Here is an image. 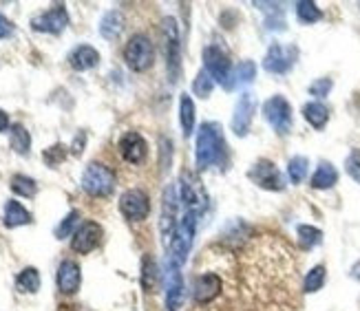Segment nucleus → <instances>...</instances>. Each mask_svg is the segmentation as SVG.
Returning a JSON list of instances; mask_svg holds the SVG:
<instances>
[{"label": "nucleus", "mask_w": 360, "mask_h": 311, "mask_svg": "<svg viewBox=\"0 0 360 311\" xmlns=\"http://www.w3.org/2000/svg\"><path fill=\"white\" fill-rule=\"evenodd\" d=\"M250 179L257 183L259 188L263 190H270V192H281L285 190V181H283V175L279 173V168H276L272 161L268 159H259L252 171H250Z\"/></svg>", "instance_id": "13"}, {"label": "nucleus", "mask_w": 360, "mask_h": 311, "mask_svg": "<svg viewBox=\"0 0 360 311\" xmlns=\"http://www.w3.org/2000/svg\"><path fill=\"white\" fill-rule=\"evenodd\" d=\"M159 146H161V168H166L168 166V157H173V144L166 137H161Z\"/></svg>", "instance_id": "41"}, {"label": "nucleus", "mask_w": 360, "mask_h": 311, "mask_svg": "<svg viewBox=\"0 0 360 311\" xmlns=\"http://www.w3.org/2000/svg\"><path fill=\"white\" fill-rule=\"evenodd\" d=\"M69 64L75 71H89L100 64V53L89 45H80L69 53Z\"/></svg>", "instance_id": "20"}, {"label": "nucleus", "mask_w": 360, "mask_h": 311, "mask_svg": "<svg viewBox=\"0 0 360 311\" xmlns=\"http://www.w3.org/2000/svg\"><path fill=\"white\" fill-rule=\"evenodd\" d=\"M298 243L303 249H312L316 245H321L323 241V232L318 228H312V225H298Z\"/></svg>", "instance_id": "29"}, {"label": "nucleus", "mask_w": 360, "mask_h": 311, "mask_svg": "<svg viewBox=\"0 0 360 311\" xmlns=\"http://www.w3.org/2000/svg\"><path fill=\"white\" fill-rule=\"evenodd\" d=\"M11 190L20 196L31 199V196H36V192H38V183L27 175H13L11 177Z\"/></svg>", "instance_id": "30"}, {"label": "nucleus", "mask_w": 360, "mask_h": 311, "mask_svg": "<svg viewBox=\"0 0 360 311\" xmlns=\"http://www.w3.org/2000/svg\"><path fill=\"white\" fill-rule=\"evenodd\" d=\"M157 280H159L157 263L150 256H144V261H142V287L146 291H153L157 287Z\"/></svg>", "instance_id": "31"}, {"label": "nucleus", "mask_w": 360, "mask_h": 311, "mask_svg": "<svg viewBox=\"0 0 360 311\" xmlns=\"http://www.w3.org/2000/svg\"><path fill=\"white\" fill-rule=\"evenodd\" d=\"M336 181H338L336 168L331 166L329 161H321V164H318V168H316L314 177H312V188H316V190H329V188L336 186Z\"/></svg>", "instance_id": "22"}, {"label": "nucleus", "mask_w": 360, "mask_h": 311, "mask_svg": "<svg viewBox=\"0 0 360 311\" xmlns=\"http://www.w3.org/2000/svg\"><path fill=\"white\" fill-rule=\"evenodd\" d=\"M120 210L129 221H144L150 215V199L140 188H131L120 196Z\"/></svg>", "instance_id": "10"}, {"label": "nucleus", "mask_w": 360, "mask_h": 311, "mask_svg": "<svg viewBox=\"0 0 360 311\" xmlns=\"http://www.w3.org/2000/svg\"><path fill=\"white\" fill-rule=\"evenodd\" d=\"M120 152L129 164H142L146 159V154H148V144H146V139L140 133L131 131L127 135H122Z\"/></svg>", "instance_id": "16"}, {"label": "nucleus", "mask_w": 360, "mask_h": 311, "mask_svg": "<svg viewBox=\"0 0 360 311\" xmlns=\"http://www.w3.org/2000/svg\"><path fill=\"white\" fill-rule=\"evenodd\" d=\"M179 201L184 203L186 212H197V215H201L206 210L208 194H206V188L197 175H192V173L182 175V179H179Z\"/></svg>", "instance_id": "7"}, {"label": "nucleus", "mask_w": 360, "mask_h": 311, "mask_svg": "<svg viewBox=\"0 0 360 311\" xmlns=\"http://www.w3.org/2000/svg\"><path fill=\"white\" fill-rule=\"evenodd\" d=\"M203 71L215 80V84H221L224 89H234V73H232V64L228 60V53L210 45L203 49Z\"/></svg>", "instance_id": "3"}, {"label": "nucleus", "mask_w": 360, "mask_h": 311, "mask_svg": "<svg viewBox=\"0 0 360 311\" xmlns=\"http://www.w3.org/2000/svg\"><path fill=\"white\" fill-rule=\"evenodd\" d=\"M177 210H179V192L177 188L171 186L164 190V196H161V217H159V230H161V241H164V247L168 249L171 247V241L177 232Z\"/></svg>", "instance_id": "6"}, {"label": "nucleus", "mask_w": 360, "mask_h": 311, "mask_svg": "<svg viewBox=\"0 0 360 311\" xmlns=\"http://www.w3.org/2000/svg\"><path fill=\"white\" fill-rule=\"evenodd\" d=\"M78 223H80V212L71 210L69 215L62 219V223L55 228V238H66V236H73L78 230Z\"/></svg>", "instance_id": "35"}, {"label": "nucleus", "mask_w": 360, "mask_h": 311, "mask_svg": "<svg viewBox=\"0 0 360 311\" xmlns=\"http://www.w3.org/2000/svg\"><path fill=\"white\" fill-rule=\"evenodd\" d=\"M82 190L91 196H108L115 190V175L100 161H91L82 173Z\"/></svg>", "instance_id": "4"}, {"label": "nucleus", "mask_w": 360, "mask_h": 311, "mask_svg": "<svg viewBox=\"0 0 360 311\" xmlns=\"http://www.w3.org/2000/svg\"><path fill=\"white\" fill-rule=\"evenodd\" d=\"M197 168L206 171L210 166H219L226 159V137L221 126L215 122H206L201 124V129L197 133Z\"/></svg>", "instance_id": "1"}, {"label": "nucleus", "mask_w": 360, "mask_h": 311, "mask_svg": "<svg viewBox=\"0 0 360 311\" xmlns=\"http://www.w3.org/2000/svg\"><path fill=\"white\" fill-rule=\"evenodd\" d=\"M186 298V285L179 267L168 265V282H166V309L168 311H177L184 305Z\"/></svg>", "instance_id": "18"}, {"label": "nucleus", "mask_w": 360, "mask_h": 311, "mask_svg": "<svg viewBox=\"0 0 360 311\" xmlns=\"http://www.w3.org/2000/svg\"><path fill=\"white\" fill-rule=\"evenodd\" d=\"M308 168H310V161L308 157H292L287 164V177L292 183H301L303 179L308 177Z\"/></svg>", "instance_id": "34"}, {"label": "nucleus", "mask_w": 360, "mask_h": 311, "mask_svg": "<svg viewBox=\"0 0 360 311\" xmlns=\"http://www.w3.org/2000/svg\"><path fill=\"white\" fill-rule=\"evenodd\" d=\"M215 89V80L206 73V71H199V75L192 82V93L199 95V97H208Z\"/></svg>", "instance_id": "37"}, {"label": "nucleus", "mask_w": 360, "mask_h": 311, "mask_svg": "<svg viewBox=\"0 0 360 311\" xmlns=\"http://www.w3.org/2000/svg\"><path fill=\"white\" fill-rule=\"evenodd\" d=\"M303 117L308 120L312 129L321 131V129H325V124L329 120V110L323 102H310V104L303 106Z\"/></svg>", "instance_id": "24"}, {"label": "nucleus", "mask_w": 360, "mask_h": 311, "mask_svg": "<svg viewBox=\"0 0 360 311\" xmlns=\"http://www.w3.org/2000/svg\"><path fill=\"white\" fill-rule=\"evenodd\" d=\"M352 278H356V280H360V261L352 267Z\"/></svg>", "instance_id": "44"}, {"label": "nucleus", "mask_w": 360, "mask_h": 311, "mask_svg": "<svg viewBox=\"0 0 360 311\" xmlns=\"http://www.w3.org/2000/svg\"><path fill=\"white\" fill-rule=\"evenodd\" d=\"M122 29H124V16H122V11H117V9L106 11L104 16H102V20H100V34H102V38L115 40L122 34Z\"/></svg>", "instance_id": "23"}, {"label": "nucleus", "mask_w": 360, "mask_h": 311, "mask_svg": "<svg viewBox=\"0 0 360 311\" xmlns=\"http://www.w3.org/2000/svg\"><path fill=\"white\" fill-rule=\"evenodd\" d=\"M7 129H9V115L0 108V133H5Z\"/></svg>", "instance_id": "43"}, {"label": "nucleus", "mask_w": 360, "mask_h": 311, "mask_svg": "<svg viewBox=\"0 0 360 311\" xmlns=\"http://www.w3.org/2000/svg\"><path fill=\"white\" fill-rule=\"evenodd\" d=\"M296 18L303 24H314L323 18V13L314 3H310V0H301V3H296Z\"/></svg>", "instance_id": "32"}, {"label": "nucleus", "mask_w": 360, "mask_h": 311, "mask_svg": "<svg viewBox=\"0 0 360 311\" xmlns=\"http://www.w3.org/2000/svg\"><path fill=\"white\" fill-rule=\"evenodd\" d=\"M179 120H182L184 137H190L195 131V104H192V97L188 93L179 97Z\"/></svg>", "instance_id": "25"}, {"label": "nucleus", "mask_w": 360, "mask_h": 311, "mask_svg": "<svg viewBox=\"0 0 360 311\" xmlns=\"http://www.w3.org/2000/svg\"><path fill=\"white\" fill-rule=\"evenodd\" d=\"M55 282H58V289L66 296H71L80 289V282H82V272H80V265L75 261H62L58 267V274H55Z\"/></svg>", "instance_id": "19"}, {"label": "nucleus", "mask_w": 360, "mask_h": 311, "mask_svg": "<svg viewBox=\"0 0 360 311\" xmlns=\"http://www.w3.org/2000/svg\"><path fill=\"white\" fill-rule=\"evenodd\" d=\"M102 241V228L95 221H85L71 238V249L78 254H89Z\"/></svg>", "instance_id": "15"}, {"label": "nucleus", "mask_w": 360, "mask_h": 311, "mask_svg": "<svg viewBox=\"0 0 360 311\" xmlns=\"http://www.w3.org/2000/svg\"><path fill=\"white\" fill-rule=\"evenodd\" d=\"M124 60H127V64L133 71H137V73L150 68V64L155 60V49H153V42L148 40V36L144 34L131 36L127 47H124Z\"/></svg>", "instance_id": "5"}, {"label": "nucleus", "mask_w": 360, "mask_h": 311, "mask_svg": "<svg viewBox=\"0 0 360 311\" xmlns=\"http://www.w3.org/2000/svg\"><path fill=\"white\" fill-rule=\"evenodd\" d=\"M29 223H31V212L20 201L9 199L5 203V225L7 228H20V225H29Z\"/></svg>", "instance_id": "21"}, {"label": "nucleus", "mask_w": 360, "mask_h": 311, "mask_svg": "<svg viewBox=\"0 0 360 311\" xmlns=\"http://www.w3.org/2000/svg\"><path fill=\"white\" fill-rule=\"evenodd\" d=\"M296 55H298V51L294 47H283V45H279V42H274V45L266 53L263 68H266L268 73L283 75V73H287V71L294 66Z\"/></svg>", "instance_id": "12"}, {"label": "nucleus", "mask_w": 360, "mask_h": 311, "mask_svg": "<svg viewBox=\"0 0 360 311\" xmlns=\"http://www.w3.org/2000/svg\"><path fill=\"white\" fill-rule=\"evenodd\" d=\"M64 157H66V146H62V144H55V146H51V148H47V150L43 152V159H45L47 166H51V168L60 166V164L64 161Z\"/></svg>", "instance_id": "38"}, {"label": "nucleus", "mask_w": 360, "mask_h": 311, "mask_svg": "<svg viewBox=\"0 0 360 311\" xmlns=\"http://www.w3.org/2000/svg\"><path fill=\"white\" fill-rule=\"evenodd\" d=\"M254 110H257V100L252 93H241L237 106H234V115H232V131L234 135L245 137L250 131V124L254 120Z\"/></svg>", "instance_id": "14"}, {"label": "nucleus", "mask_w": 360, "mask_h": 311, "mask_svg": "<svg viewBox=\"0 0 360 311\" xmlns=\"http://www.w3.org/2000/svg\"><path fill=\"white\" fill-rule=\"evenodd\" d=\"M325 285V267L323 265H316L308 272L305 282H303V291L305 294H316L318 289H323Z\"/></svg>", "instance_id": "33"}, {"label": "nucleus", "mask_w": 360, "mask_h": 311, "mask_svg": "<svg viewBox=\"0 0 360 311\" xmlns=\"http://www.w3.org/2000/svg\"><path fill=\"white\" fill-rule=\"evenodd\" d=\"M69 24V13L64 9V5H53L49 11H43L34 16L31 20V29L40 31V34H53L58 36L66 29Z\"/></svg>", "instance_id": "11"}, {"label": "nucleus", "mask_w": 360, "mask_h": 311, "mask_svg": "<svg viewBox=\"0 0 360 311\" xmlns=\"http://www.w3.org/2000/svg\"><path fill=\"white\" fill-rule=\"evenodd\" d=\"M221 278L217 274H201L195 285H192V298H195L197 305H208L213 303L217 296L221 294Z\"/></svg>", "instance_id": "17"}, {"label": "nucleus", "mask_w": 360, "mask_h": 311, "mask_svg": "<svg viewBox=\"0 0 360 311\" xmlns=\"http://www.w3.org/2000/svg\"><path fill=\"white\" fill-rule=\"evenodd\" d=\"M199 217L201 215H197V212H186L184 219L179 221L177 232H175L173 241H171V247L166 249V252H168V265L179 267V270H182V265L188 261L192 241H195V232H197V221H199Z\"/></svg>", "instance_id": "2"}, {"label": "nucleus", "mask_w": 360, "mask_h": 311, "mask_svg": "<svg viewBox=\"0 0 360 311\" xmlns=\"http://www.w3.org/2000/svg\"><path fill=\"white\" fill-rule=\"evenodd\" d=\"M16 287L22 294H36L40 289V274L36 267H24L16 276Z\"/></svg>", "instance_id": "27"}, {"label": "nucleus", "mask_w": 360, "mask_h": 311, "mask_svg": "<svg viewBox=\"0 0 360 311\" xmlns=\"http://www.w3.org/2000/svg\"><path fill=\"white\" fill-rule=\"evenodd\" d=\"M259 9L268 11V18H266V27L268 29H285V18H283V11L281 5H274V3H257Z\"/></svg>", "instance_id": "28"}, {"label": "nucleus", "mask_w": 360, "mask_h": 311, "mask_svg": "<svg viewBox=\"0 0 360 311\" xmlns=\"http://www.w3.org/2000/svg\"><path fill=\"white\" fill-rule=\"evenodd\" d=\"M331 87H334V82H331L329 78H321V80H316L310 84V95L314 97H327Z\"/></svg>", "instance_id": "40"}, {"label": "nucleus", "mask_w": 360, "mask_h": 311, "mask_svg": "<svg viewBox=\"0 0 360 311\" xmlns=\"http://www.w3.org/2000/svg\"><path fill=\"white\" fill-rule=\"evenodd\" d=\"M9 144H11L13 152L29 154V150H31V135H29V131H27L22 124H13L11 131H9Z\"/></svg>", "instance_id": "26"}, {"label": "nucleus", "mask_w": 360, "mask_h": 311, "mask_svg": "<svg viewBox=\"0 0 360 311\" xmlns=\"http://www.w3.org/2000/svg\"><path fill=\"white\" fill-rule=\"evenodd\" d=\"M164 40H166V62H168L171 82L179 80L182 73V55H179V29L175 18H164Z\"/></svg>", "instance_id": "9"}, {"label": "nucleus", "mask_w": 360, "mask_h": 311, "mask_svg": "<svg viewBox=\"0 0 360 311\" xmlns=\"http://www.w3.org/2000/svg\"><path fill=\"white\" fill-rule=\"evenodd\" d=\"M257 78V64L252 60H243L234 71V84H252Z\"/></svg>", "instance_id": "36"}, {"label": "nucleus", "mask_w": 360, "mask_h": 311, "mask_svg": "<svg viewBox=\"0 0 360 311\" xmlns=\"http://www.w3.org/2000/svg\"><path fill=\"white\" fill-rule=\"evenodd\" d=\"M13 24H11V20L9 18H5L3 13H0V38H11L13 36Z\"/></svg>", "instance_id": "42"}, {"label": "nucleus", "mask_w": 360, "mask_h": 311, "mask_svg": "<svg viewBox=\"0 0 360 311\" xmlns=\"http://www.w3.org/2000/svg\"><path fill=\"white\" fill-rule=\"evenodd\" d=\"M263 117L279 135H287L292 131V106L283 95H274L263 104Z\"/></svg>", "instance_id": "8"}, {"label": "nucleus", "mask_w": 360, "mask_h": 311, "mask_svg": "<svg viewBox=\"0 0 360 311\" xmlns=\"http://www.w3.org/2000/svg\"><path fill=\"white\" fill-rule=\"evenodd\" d=\"M345 171H347V175H350L356 183H360V150H358V148H354V150L350 152L347 161H345Z\"/></svg>", "instance_id": "39"}]
</instances>
